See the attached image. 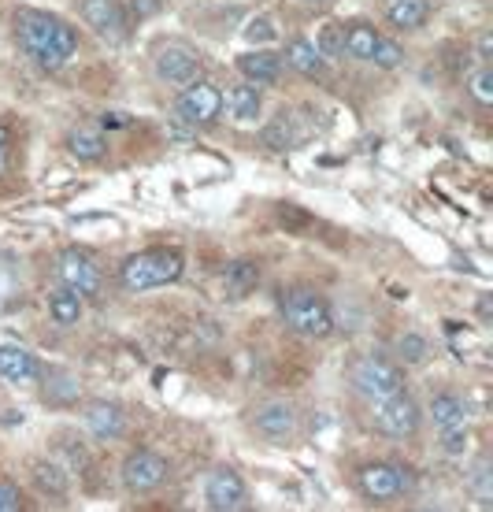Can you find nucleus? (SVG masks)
Instances as JSON below:
<instances>
[{"label": "nucleus", "instance_id": "obj_22", "mask_svg": "<svg viewBox=\"0 0 493 512\" xmlns=\"http://www.w3.org/2000/svg\"><path fill=\"white\" fill-rule=\"evenodd\" d=\"M256 282H260V268H256L253 260H234L227 268V290L234 297H245Z\"/></svg>", "mask_w": 493, "mask_h": 512}, {"label": "nucleus", "instance_id": "obj_10", "mask_svg": "<svg viewBox=\"0 0 493 512\" xmlns=\"http://www.w3.org/2000/svg\"><path fill=\"white\" fill-rule=\"evenodd\" d=\"M408 487V475L397 468V464H367L360 472V490H364L371 501H393L401 498Z\"/></svg>", "mask_w": 493, "mask_h": 512}, {"label": "nucleus", "instance_id": "obj_21", "mask_svg": "<svg viewBox=\"0 0 493 512\" xmlns=\"http://www.w3.org/2000/svg\"><path fill=\"white\" fill-rule=\"evenodd\" d=\"M286 60H290L293 71H301V75H319L323 71V56H319V49L312 45V41L304 38H293L290 49H286Z\"/></svg>", "mask_w": 493, "mask_h": 512}, {"label": "nucleus", "instance_id": "obj_2", "mask_svg": "<svg viewBox=\"0 0 493 512\" xmlns=\"http://www.w3.org/2000/svg\"><path fill=\"white\" fill-rule=\"evenodd\" d=\"M182 275V256L175 249H149V253L130 256L123 264V286L127 290H156Z\"/></svg>", "mask_w": 493, "mask_h": 512}, {"label": "nucleus", "instance_id": "obj_4", "mask_svg": "<svg viewBox=\"0 0 493 512\" xmlns=\"http://www.w3.org/2000/svg\"><path fill=\"white\" fill-rule=\"evenodd\" d=\"M353 386L367 401H382V397L405 390V375L393 360L379 357V353H367L353 364Z\"/></svg>", "mask_w": 493, "mask_h": 512}, {"label": "nucleus", "instance_id": "obj_19", "mask_svg": "<svg viewBox=\"0 0 493 512\" xmlns=\"http://www.w3.org/2000/svg\"><path fill=\"white\" fill-rule=\"evenodd\" d=\"M430 420L438 431L445 427H460V423H468V401L456 394H438L430 401Z\"/></svg>", "mask_w": 493, "mask_h": 512}, {"label": "nucleus", "instance_id": "obj_28", "mask_svg": "<svg viewBox=\"0 0 493 512\" xmlns=\"http://www.w3.org/2000/svg\"><path fill=\"white\" fill-rule=\"evenodd\" d=\"M468 423H460V427H445L442 431V453L445 457H464L468 453Z\"/></svg>", "mask_w": 493, "mask_h": 512}, {"label": "nucleus", "instance_id": "obj_12", "mask_svg": "<svg viewBox=\"0 0 493 512\" xmlns=\"http://www.w3.org/2000/svg\"><path fill=\"white\" fill-rule=\"evenodd\" d=\"M156 75L171 86H190L197 78V56L186 45H164L156 52Z\"/></svg>", "mask_w": 493, "mask_h": 512}, {"label": "nucleus", "instance_id": "obj_1", "mask_svg": "<svg viewBox=\"0 0 493 512\" xmlns=\"http://www.w3.org/2000/svg\"><path fill=\"white\" fill-rule=\"evenodd\" d=\"M15 30H19L26 56H34V64L45 67V71H60L78 49V34L56 15L23 8L15 15Z\"/></svg>", "mask_w": 493, "mask_h": 512}, {"label": "nucleus", "instance_id": "obj_23", "mask_svg": "<svg viewBox=\"0 0 493 512\" xmlns=\"http://www.w3.org/2000/svg\"><path fill=\"white\" fill-rule=\"evenodd\" d=\"M34 483H38L45 494H52V498H64V494H67V472L60 468V464H52V461L34 464Z\"/></svg>", "mask_w": 493, "mask_h": 512}, {"label": "nucleus", "instance_id": "obj_15", "mask_svg": "<svg viewBox=\"0 0 493 512\" xmlns=\"http://www.w3.org/2000/svg\"><path fill=\"white\" fill-rule=\"evenodd\" d=\"M223 104H227V116L234 119L238 127H249V123H256V116H260V90H256V86H234V90H227Z\"/></svg>", "mask_w": 493, "mask_h": 512}, {"label": "nucleus", "instance_id": "obj_29", "mask_svg": "<svg viewBox=\"0 0 493 512\" xmlns=\"http://www.w3.org/2000/svg\"><path fill=\"white\" fill-rule=\"evenodd\" d=\"M468 90L479 104H493V71L490 67H479V71L468 78Z\"/></svg>", "mask_w": 493, "mask_h": 512}, {"label": "nucleus", "instance_id": "obj_20", "mask_svg": "<svg viewBox=\"0 0 493 512\" xmlns=\"http://www.w3.org/2000/svg\"><path fill=\"white\" fill-rule=\"evenodd\" d=\"M49 312L60 327H75V323L82 320V297H78L75 290L60 286V290H52L49 294Z\"/></svg>", "mask_w": 493, "mask_h": 512}, {"label": "nucleus", "instance_id": "obj_6", "mask_svg": "<svg viewBox=\"0 0 493 512\" xmlns=\"http://www.w3.org/2000/svg\"><path fill=\"white\" fill-rule=\"evenodd\" d=\"M175 112L182 123H190V127H208L215 123V116L223 112V93L215 90L212 82H190L182 97H178Z\"/></svg>", "mask_w": 493, "mask_h": 512}, {"label": "nucleus", "instance_id": "obj_31", "mask_svg": "<svg viewBox=\"0 0 493 512\" xmlns=\"http://www.w3.org/2000/svg\"><path fill=\"white\" fill-rule=\"evenodd\" d=\"M371 60H375L379 67H397V64H401V49H397L393 41L379 38V41H375V49H371Z\"/></svg>", "mask_w": 493, "mask_h": 512}, {"label": "nucleus", "instance_id": "obj_13", "mask_svg": "<svg viewBox=\"0 0 493 512\" xmlns=\"http://www.w3.org/2000/svg\"><path fill=\"white\" fill-rule=\"evenodd\" d=\"M256 431H260L267 442L282 446V442L293 438V431H297V416H293V409L290 405H282V401L264 405V409L256 412Z\"/></svg>", "mask_w": 493, "mask_h": 512}, {"label": "nucleus", "instance_id": "obj_35", "mask_svg": "<svg viewBox=\"0 0 493 512\" xmlns=\"http://www.w3.org/2000/svg\"><path fill=\"white\" fill-rule=\"evenodd\" d=\"M127 119H119V112H112V116H104V127H123Z\"/></svg>", "mask_w": 493, "mask_h": 512}, {"label": "nucleus", "instance_id": "obj_36", "mask_svg": "<svg viewBox=\"0 0 493 512\" xmlns=\"http://www.w3.org/2000/svg\"><path fill=\"white\" fill-rule=\"evenodd\" d=\"M4 145H8V130L0 127V149H4Z\"/></svg>", "mask_w": 493, "mask_h": 512}, {"label": "nucleus", "instance_id": "obj_24", "mask_svg": "<svg viewBox=\"0 0 493 512\" xmlns=\"http://www.w3.org/2000/svg\"><path fill=\"white\" fill-rule=\"evenodd\" d=\"M71 153H75L78 160H101V156L108 153V141H104L97 130H75V134H71Z\"/></svg>", "mask_w": 493, "mask_h": 512}, {"label": "nucleus", "instance_id": "obj_7", "mask_svg": "<svg viewBox=\"0 0 493 512\" xmlns=\"http://www.w3.org/2000/svg\"><path fill=\"white\" fill-rule=\"evenodd\" d=\"M204 501L215 512H241L249 509V490H245V483H241V475L234 468H219L204 483Z\"/></svg>", "mask_w": 493, "mask_h": 512}, {"label": "nucleus", "instance_id": "obj_17", "mask_svg": "<svg viewBox=\"0 0 493 512\" xmlns=\"http://www.w3.org/2000/svg\"><path fill=\"white\" fill-rule=\"evenodd\" d=\"M238 71L249 78V82H256V86H271V82L279 78L282 64L275 52H245L238 60Z\"/></svg>", "mask_w": 493, "mask_h": 512}, {"label": "nucleus", "instance_id": "obj_9", "mask_svg": "<svg viewBox=\"0 0 493 512\" xmlns=\"http://www.w3.org/2000/svg\"><path fill=\"white\" fill-rule=\"evenodd\" d=\"M164 479H167L164 457H156L149 449H138V453H130L127 461H123V483H127V490H134V494H149V490H156Z\"/></svg>", "mask_w": 493, "mask_h": 512}, {"label": "nucleus", "instance_id": "obj_26", "mask_svg": "<svg viewBox=\"0 0 493 512\" xmlns=\"http://www.w3.org/2000/svg\"><path fill=\"white\" fill-rule=\"evenodd\" d=\"M319 49V56L323 60H334V56H342L345 52V26H338V23H327L323 30H319V38L312 41Z\"/></svg>", "mask_w": 493, "mask_h": 512}, {"label": "nucleus", "instance_id": "obj_16", "mask_svg": "<svg viewBox=\"0 0 493 512\" xmlns=\"http://www.w3.org/2000/svg\"><path fill=\"white\" fill-rule=\"evenodd\" d=\"M0 375L12 383H30L38 375V360L23 346H0Z\"/></svg>", "mask_w": 493, "mask_h": 512}, {"label": "nucleus", "instance_id": "obj_3", "mask_svg": "<svg viewBox=\"0 0 493 512\" xmlns=\"http://www.w3.org/2000/svg\"><path fill=\"white\" fill-rule=\"evenodd\" d=\"M282 320L286 327L304 338H327L334 331V316H330V305L312 290H290L282 297Z\"/></svg>", "mask_w": 493, "mask_h": 512}, {"label": "nucleus", "instance_id": "obj_11", "mask_svg": "<svg viewBox=\"0 0 493 512\" xmlns=\"http://www.w3.org/2000/svg\"><path fill=\"white\" fill-rule=\"evenodd\" d=\"M82 19L108 41L127 38V15L119 8V0H82Z\"/></svg>", "mask_w": 493, "mask_h": 512}, {"label": "nucleus", "instance_id": "obj_34", "mask_svg": "<svg viewBox=\"0 0 493 512\" xmlns=\"http://www.w3.org/2000/svg\"><path fill=\"white\" fill-rule=\"evenodd\" d=\"M490 52H493V34L486 30V34L479 38V56H482V60H490Z\"/></svg>", "mask_w": 493, "mask_h": 512}, {"label": "nucleus", "instance_id": "obj_5", "mask_svg": "<svg viewBox=\"0 0 493 512\" xmlns=\"http://www.w3.org/2000/svg\"><path fill=\"white\" fill-rule=\"evenodd\" d=\"M419 420H423V412H419V405L405 394V390H397V394L375 401V423H379V431H386L390 438L416 435Z\"/></svg>", "mask_w": 493, "mask_h": 512}, {"label": "nucleus", "instance_id": "obj_27", "mask_svg": "<svg viewBox=\"0 0 493 512\" xmlns=\"http://www.w3.org/2000/svg\"><path fill=\"white\" fill-rule=\"evenodd\" d=\"M397 353H401V360H405V364H419V360H427L430 346H427V338H423V334L408 331V334H401V338H397Z\"/></svg>", "mask_w": 493, "mask_h": 512}, {"label": "nucleus", "instance_id": "obj_8", "mask_svg": "<svg viewBox=\"0 0 493 512\" xmlns=\"http://www.w3.org/2000/svg\"><path fill=\"white\" fill-rule=\"evenodd\" d=\"M56 275H60V282H64L67 290H75L78 297H89L101 290V268L93 264V256L78 253V249L60 253V260H56Z\"/></svg>", "mask_w": 493, "mask_h": 512}, {"label": "nucleus", "instance_id": "obj_33", "mask_svg": "<svg viewBox=\"0 0 493 512\" xmlns=\"http://www.w3.org/2000/svg\"><path fill=\"white\" fill-rule=\"evenodd\" d=\"M245 38H249V41H271V38H275V30H271V23H267V19H253V23L245 26Z\"/></svg>", "mask_w": 493, "mask_h": 512}, {"label": "nucleus", "instance_id": "obj_25", "mask_svg": "<svg viewBox=\"0 0 493 512\" xmlns=\"http://www.w3.org/2000/svg\"><path fill=\"white\" fill-rule=\"evenodd\" d=\"M375 41H379V34H375L371 26H353V30H345V52H349L353 60H371Z\"/></svg>", "mask_w": 493, "mask_h": 512}, {"label": "nucleus", "instance_id": "obj_37", "mask_svg": "<svg viewBox=\"0 0 493 512\" xmlns=\"http://www.w3.org/2000/svg\"><path fill=\"white\" fill-rule=\"evenodd\" d=\"M0 171H4V149H0Z\"/></svg>", "mask_w": 493, "mask_h": 512}, {"label": "nucleus", "instance_id": "obj_32", "mask_svg": "<svg viewBox=\"0 0 493 512\" xmlns=\"http://www.w3.org/2000/svg\"><path fill=\"white\" fill-rule=\"evenodd\" d=\"M23 509V498L12 483H0V512H19Z\"/></svg>", "mask_w": 493, "mask_h": 512}, {"label": "nucleus", "instance_id": "obj_18", "mask_svg": "<svg viewBox=\"0 0 493 512\" xmlns=\"http://www.w3.org/2000/svg\"><path fill=\"white\" fill-rule=\"evenodd\" d=\"M427 15H430L427 0H390L386 4V19L397 30H419V26L427 23Z\"/></svg>", "mask_w": 493, "mask_h": 512}, {"label": "nucleus", "instance_id": "obj_30", "mask_svg": "<svg viewBox=\"0 0 493 512\" xmlns=\"http://www.w3.org/2000/svg\"><path fill=\"white\" fill-rule=\"evenodd\" d=\"M264 141L271 145V149H290L293 130H290V119H286V112H282V116L264 130Z\"/></svg>", "mask_w": 493, "mask_h": 512}, {"label": "nucleus", "instance_id": "obj_14", "mask_svg": "<svg viewBox=\"0 0 493 512\" xmlns=\"http://www.w3.org/2000/svg\"><path fill=\"white\" fill-rule=\"evenodd\" d=\"M86 427L93 438H101V442H112L127 431V416L119 405H108V401H97V405H89L86 412Z\"/></svg>", "mask_w": 493, "mask_h": 512}]
</instances>
